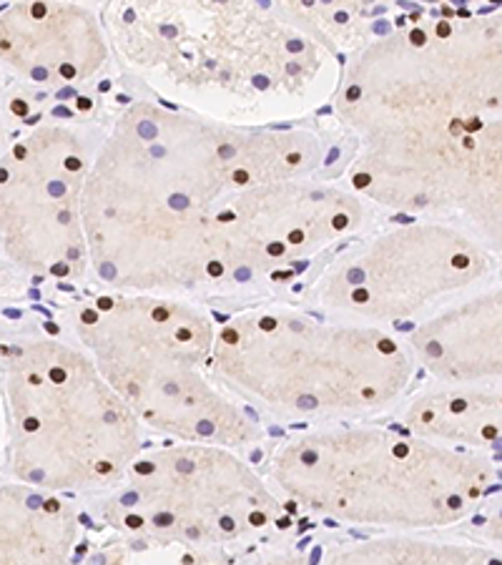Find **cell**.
Instances as JSON below:
<instances>
[{
	"label": "cell",
	"instance_id": "17",
	"mask_svg": "<svg viewBox=\"0 0 502 565\" xmlns=\"http://www.w3.org/2000/svg\"><path fill=\"white\" fill-rule=\"evenodd\" d=\"M246 565H309V561L301 553L271 551V553L257 555V558H252Z\"/></svg>",
	"mask_w": 502,
	"mask_h": 565
},
{
	"label": "cell",
	"instance_id": "18",
	"mask_svg": "<svg viewBox=\"0 0 502 565\" xmlns=\"http://www.w3.org/2000/svg\"><path fill=\"white\" fill-rule=\"evenodd\" d=\"M6 139V131H3V114H0V146H3Z\"/></svg>",
	"mask_w": 502,
	"mask_h": 565
},
{
	"label": "cell",
	"instance_id": "5",
	"mask_svg": "<svg viewBox=\"0 0 502 565\" xmlns=\"http://www.w3.org/2000/svg\"><path fill=\"white\" fill-rule=\"evenodd\" d=\"M78 348L136 420L191 445L249 448L259 427L212 372L216 330L199 307L159 295H100L73 309Z\"/></svg>",
	"mask_w": 502,
	"mask_h": 565
},
{
	"label": "cell",
	"instance_id": "8",
	"mask_svg": "<svg viewBox=\"0 0 502 565\" xmlns=\"http://www.w3.org/2000/svg\"><path fill=\"white\" fill-rule=\"evenodd\" d=\"M279 505L234 450L191 443L139 455L98 500L100 518L118 535L191 551H224L287 527Z\"/></svg>",
	"mask_w": 502,
	"mask_h": 565
},
{
	"label": "cell",
	"instance_id": "2",
	"mask_svg": "<svg viewBox=\"0 0 502 565\" xmlns=\"http://www.w3.org/2000/svg\"><path fill=\"white\" fill-rule=\"evenodd\" d=\"M322 159L309 131H252L133 104L90 163L81 222L88 262L118 295L209 281V234L234 191L307 179Z\"/></svg>",
	"mask_w": 502,
	"mask_h": 565
},
{
	"label": "cell",
	"instance_id": "1",
	"mask_svg": "<svg viewBox=\"0 0 502 565\" xmlns=\"http://www.w3.org/2000/svg\"><path fill=\"white\" fill-rule=\"evenodd\" d=\"M502 35L495 18L427 15L352 58L337 116L357 134V194L464 216L500 244Z\"/></svg>",
	"mask_w": 502,
	"mask_h": 565
},
{
	"label": "cell",
	"instance_id": "11",
	"mask_svg": "<svg viewBox=\"0 0 502 565\" xmlns=\"http://www.w3.org/2000/svg\"><path fill=\"white\" fill-rule=\"evenodd\" d=\"M362 218L357 196L307 179L234 191L214 214L206 285L277 275L344 239Z\"/></svg>",
	"mask_w": 502,
	"mask_h": 565
},
{
	"label": "cell",
	"instance_id": "14",
	"mask_svg": "<svg viewBox=\"0 0 502 565\" xmlns=\"http://www.w3.org/2000/svg\"><path fill=\"white\" fill-rule=\"evenodd\" d=\"M78 537L63 500L0 480V565H78Z\"/></svg>",
	"mask_w": 502,
	"mask_h": 565
},
{
	"label": "cell",
	"instance_id": "3",
	"mask_svg": "<svg viewBox=\"0 0 502 565\" xmlns=\"http://www.w3.org/2000/svg\"><path fill=\"white\" fill-rule=\"evenodd\" d=\"M271 480L289 503L352 525L447 527L498 486L488 452L455 450L385 427H332L279 445Z\"/></svg>",
	"mask_w": 502,
	"mask_h": 565
},
{
	"label": "cell",
	"instance_id": "10",
	"mask_svg": "<svg viewBox=\"0 0 502 565\" xmlns=\"http://www.w3.org/2000/svg\"><path fill=\"white\" fill-rule=\"evenodd\" d=\"M492 269L490 254L447 224L399 226L337 259L314 299L362 322H399L470 289Z\"/></svg>",
	"mask_w": 502,
	"mask_h": 565
},
{
	"label": "cell",
	"instance_id": "7",
	"mask_svg": "<svg viewBox=\"0 0 502 565\" xmlns=\"http://www.w3.org/2000/svg\"><path fill=\"white\" fill-rule=\"evenodd\" d=\"M6 472L41 493L108 490L141 452V423L88 354L31 340L3 364Z\"/></svg>",
	"mask_w": 502,
	"mask_h": 565
},
{
	"label": "cell",
	"instance_id": "15",
	"mask_svg": "<svg viewBox=\"0 0 502 565\" xmlns=\"http://www.w3.org/2000/svg\"><path fill=\"white\" fill-rule=\"evenodd\" d=\"M405 430L442 448L488 452L500 445V382L485 385H437L409 399L402 415Z\"/></svg>",
	"mask_w": 502,
	"mask_h": 565
},
{
	"label": "cell",
	"instance_id": "4",
	"mask_svg": "<svg viewBox=\"0 0 502 565\" xmlns=\"http://www.w3.org/2000/svg\"><path fill=\"white\" fill-rule=\"evenodd\" d=\"M106 15L136 71L216 106L305 102L324 66L322 43L291 23L287 6L126 3Z\"/></svg>",
	"mask_w": 502,
	"mask_h": 565
},
{
	"label": "cell",
	"instance_id": "16",
	"mask_svg": "<svg viewBox=\"0 0 502 565\" xmlns=\"http://www.w3.org/2000/svg\"><path fill=\"white\" fill-rule=\"evenodd\" d=\"M319 565H500V553L478 543L385 535L337 543Z\"/></svg>",
	"mask_w": 502,
	"mask_h": 565
},
{
	"label": "cell",
	"instance_id": "6",
	"mask_svg": "<svg viewBox=\"0 0 502 565\" xmlns=\"http://www.w3.org/2000/svg\"><path fill=\"white\" fill-rule=\"evenodd\" d=\"M218 385L287 420L357 417L407 390L415 358L377 324L327 322L289 307H257L222 324Z\"/></svg>",
	"mask_w": 502,
	"mask_h": 565
},
{
	"label": "cell",
	"instance_id": "13",
	"mask_svg": "<svg viewBox=\"0 0 502 565\" xmlns=\"http://www.w3.org/2000/svg\"><path fill=\"white\" fill-rule=\"evenodd\" d=\"M409 352L442 385L500 382L502 289L488 287L440 309L409 337Z\"/></svg>",
	"mask_w": 502,
	"mask_h": 565
},
{
	"label": "cell",
	"instance_id": "12",
	"mask_svg": "<svg viewBox=\"0 0 502 565\" xmlns=\"http://www.w3.org/2000/svg\"><path fill=\"white\" fill-rule=\"evenodd\" d=\"M108 61L96 13L78 3H18L0 13V63L39 86H81Z\"/></svg>",
	"mask_w": 502,
	"mask_h": 565
},
{
	"label": "cell",
	"instance_id": "9",
	"mask_svg": "<svg viewBox=\"0 0 502 565\" xmlns=\"http://www.w3.org/2000/svg\"><path fill=\"white\" fill-rule=\"evenodd\" d=\"M94 163L88 139L66 124H41L0 157V247L33 275L76 279L88 252L81 199Z\"/></svg>",
	"mask_w": 502,
	"mask_h": 565
}]
</instances>
